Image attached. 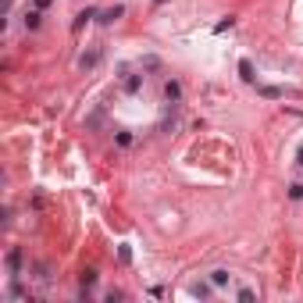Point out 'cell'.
<instances>
[{"label": "cell", "instance_id": "obj_1", "mask_svg": "<svg viewBox=\"0 0 303 303\" xmlns=\"http://www.w3.org/2000/svg\"><path fill=\"white\" fill-rule=\"evenodd\" d=\"M121 14H125V7H121V4H114V7H107V11H100V14H97V22H100V25H114V22L121 18Z\"/></svg>", "mask_w": 303, "mask_h": 303}, {"label": "cell", "instance_id": "obj_2", "mask_svg": "<svg viewBox=\"0 0 303 303\" xmlns=\"http://www.w3.org/2000/svg\"><path fill=\"white\" fill-rule=\"evenodd\" d=\"M189 293H193V296H200V300H207L210 293H214V282H210V285H207V282H193V285H189Z\"/></svg>", "mask_w": 303, "mask_h": 303}, {"label": "cell", "instance_id": "obj_3", "mask_svg": "<svg viewBox=\"0 0 303 303\" xmlns=\"http://www.w3.org/2000/svg\"><path fill=\"white\" fill-rule=\"evenodd\" d=\"M18 268H22V250L14 246V250L7 253V271H11V275H18Z\"/></svg>", "mask_w": 303, "mask_h": 303}, {"label": "cell", "instance_id": "obj_4", "mask_svg": "<svg viewBox=\"0 0 303 303\" xmlns=\"http://www.w3.org/2000/svg\"><path fill=\"white\" fill-rule=\"evenodd\" d=\"M97 61H100V50H89V54L79 57V68H82V71H86V68H97Z\"/></svg>", "mask_w": 303, "mask_h": 303}, {"label": "cell", "instance_id": "obj_5", "mask_svg": "<svg viewBox=\"0 0 303 303\" xmlns=\"http://www.w3.org/2000/svg\"><path fill=\"white\" fill-rule=\"evenodd\" d=\"M164 97H168V100H171V103H175V100H178V97H182V86H178V82H175V79H168V82H164Z\"/></svg>", "mask_w": 303, "mask_h": 303}, {"label": "cell", "instance_id": "obj_6", "mask_svg": "<svg viewBox=\"0 0 303 303\" xmlns=\"http://www.w3.org/2000/svg\"><path fill=\"white\" fill-rule=\"evenodd\" d=\"M39 18H43V14H39V7H33V11L25 14V29H39Z\"/></svg>", "mask_w": 303, "mask_h": 303}, {"label": "cell", "instance_id": "obj_7", "mask_svg": "<svg viewBox=\"0 0 303 303\" xmlns=\"http://www.w3.org/2000/svg\"><path fill=\"white\" fill-rule=\"evenodd\" d=\"M239 75H242V79H246V82H253V79H257V75H253V65H250V61H239Z\"/></svg>", "mask_w": 303, "mask_h": 303}, {"label": "cell", "instance_id": "obj_8", "mask_svg": "<svg viewBox=\"0 0 303 303\" xmlns=\"http://www.w3.org/2000/svg\"><path fill=\"white\" fill-rule=\"evenodd\" d=\"M232 275H229V271H225V268H218V271H210V282H214V285H225V282H229Z\"/></svg>", "mask_w": 303, "mask_h": 303}, {"label": "cell", "instance_id": "obj_9", "mask_svg": "<svg viewBox=\"0 0 303 303\" xmlns=\"http://www.w3.org/2000/svg\"><path fill=\"white\" fill-rule=\"evenodd\" d=\"M79 282H82V289H89V285H97V271H93V268H89V271H82V278H79Z\"/></svg>", "mask_w": 303, "mask_h": 303}, {"label": "cell", "instance_id": "obj_10", "mask_svg": "<svg viewBox=\"0 0 303 303\" xmlns=\"http://www.w3.org/2000/svg\"><path fill=\"white\" fill-rule=\"evenodd\" d=\"M139 86H143V79H139V75H129V79H125V89H129V93H135Z\"/></svg>", "mask_w": 303, "mask_h": 303}, {"label": "cell", "instance_id": "obj_11", "mask_svg": "<svg viewBox=\"0 0 303 303\" xmlns=\"http://www.w3.org/2000/svg\"><path fill=\"white\" fill-rule=\"evenodd\" d=\"M114 143H118V146H132V132H118Z\"/></svg>", "mask_w": 303, "mask_h": 303}, {"label": "cell", "instance_id": "obj_12", "mask_svg": "<svg viewBox=\"0 0 303 303\" xmlns=\"http://www.w3.org/2000/svg\"><path fill=\"white\" fill-rule=\"evenodd\" d=\"M89 18H97V11H82L79 18H75V29H82V22H89Z\"/></svg>", "mask_w": 303, "mask_h": 303}, {"label": "cell", "instance_id": "obj_13", "mask_svg": "<svg viewBox=\"0 0 303 303\" xmlns=\"http://www.w3.org/2000/svg\"><path fill=\"white\" fill-rule=\"evenodd\" d=\"M239 300H242V303H253L257 293H253V289H239Z\"/></svg>", "mask_w": 303, "mask_h": 303}, {"label": "cell", "instance_id": "obj_14", "mask_svg": "<svg viewBox=\"0 0 303 303\" xmlns=\"http://www.w3.org/2000/svg\"><path fill=\"white\" fill-rule=\"evenodd\" d=\"M232 25H236V18H225V22L214 25V33H225V29H232Z\"/></svg>", "mask_w": 303, "mask_h": 303}, {"label": "cell", "instance_id": "obj_15", "mask_svg": "<svg viewBox=\"0 0 303 303\" xmlns=\"http://www.w3.org/2000/svg\"><path fill=\"white\" fill-rule=\"evenodd\" d=\"M261 93H264V97H271V100H275V97H282V89H275V86H264Z\"/></svg>", "mask_w": 303, "mask_h": 303}, {"label": "cell", "instance_id": "obj_16", "mask_svg": "<svg viewBox=\"0 0 303 303\" xmlns=\"http://www.w3.org/2000/svg\"><path fill=\"white\" fill-rule=\"evenodd\" d=\"M118 257H121V264H129V261H132V250H129V246H121Z\"/></svg>", "mask_w": 303, "mask_h": 303}, {"label": "cell", "instance_id": "obj_17", "mask_svg": "<svg viewBox=\"0 0 303 303\" xmlns=\"http://www.w3.org/2000/svg\"><path fill=\"white\" fill-rule=\"evenodd\" d=\"M289 196H293V200H303V186H300V182H296V186L289 189Z\"/></svg>", "mask_w": 303, "mask_h": 303}, {"label": "cell", "instance_id": "obj_18", "mask_svg": "<svg viewBox=\"0 0 303 303\" xmlns=\"http://www.w3.org/2000/svg\"><path fill=\"white\" fill-rule=\"evenodd\" d=\"M33 4H36V7L43 11V7H50V4H54V0H33Z\"/></svg>", "mask_w": 303, "mask_h": 303}, {"label": "cell", "instance_id": "obj_19", "mask_svg": "<svg viewBox=\"0 0 303 303\" xmlns=\"http://www.w3.org/2000/svg\"><path fill=\"white\" fill-rule=\"evenodd\" d=\"M296 164H300V168H303V146L296 150Z\"/></svg>", "mask_w": 303, "mask_h": 303}, {"label": "cell", "instance_id": "obj_20", "mask_svg": "<svg viewBox=\"0 0 303 303\" xmlns=\"http://www.w3.org/2000/svg\"><path fill=\"white\" fill-rule=\"evenodd\" d=\"M157 4H168V0H157Z\"/></svg>", "mask_w": 303, "mask_h": 303}]
</instances>
